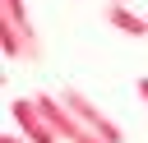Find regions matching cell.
<instances>
[{"mask_svg":"<svg viewBox=\"0 0 148 143\" xmlns=\"http://www.w3.org/2000/svg\"><path fill=\"white\" fill-rule=\"evenodd\" d=\"M0 46H5V60H23V65L46 60V46H42L23 0H0Z\"/></svg>","mask_w":148,"mask_h":143,"instance_id":"1","label":"cell"},{"mask_svg":"<svg viewBox=\"0 0 148 143\" xmlns=\"http://www.w3.org/2000/svg\"><path fill=\"white\" fill-rule=\"evenodd\" d=\"M134 92L143 97V106H148V78H134Z\"/></svg>","mask_w":148,"mask_h":143,"instance_id":"6","label":"cell"},{"mask_svg":"<svg viewBox=\"0 0 148 143\" xmlns=\"http://www.w3.org/2000/svg\"><path fill=\"white\" fill-rule=\"evenodd\" d=\"M116 5H125V0H116Z\"/></svg>","mask_w":148,"mask_h":143,"instance_id":"8","label":"cell"},{"mask_svg":"<svg viewBox=\"0 0 148 143\" xmlns=\"http://www.w3.org/2000/svg\"><path fill=\"white\" fill-rule=\"evenodd\" d=\"M106 23L116 28V32H125V37H148V14H134L130 5H106Z\"/></svg>","mask_w":148,"mask_h":143,"instance_id":"5","label":"cell"},{"mask_svg":"<svg viewBox=\"0 0 148 143\" xmlns=\"http://www.w3.org/2000/svg\"><path fill=\"white\" fill-rule=\"evenodd\" d=\"M56 97H60V101H65V106H69V111H74V115H79V120H83V125H88V129H92L102 143H125L120 125H116V120H111V115H106V111H102L92 97H83L79 88H60Z\"/></svg>","mask_w":148,"mask_h":143,"instance_id":"3","label":"cell"},{"mask_svg":"<svg viewBox=\"0 0 148 143\" xmlns=\"http://www.w3.org/2000/svg\"><path fill=\"white\" fill-rule=\"evenodd\" d=\"M0 143H18V138H14V134H5V138H0Z\"/></svg>","mask_w":148,"mask_h":143,"instance_id":"7","label":"cell"},{"mask_svg":"<svg viewBox=\"0 0 148 143\" xmlns=\"http://www.w3.org/2000/svg\"><path fill=\"white\" fill-rule=\"evenodd\" d=\"M9 115H14V125L28 134V143H60V138H56V129L42 120V111H37V101H32V97H14V101H9Z\"/></svg>","mask_w":148,"mask_h":143,"instance_id":"4","label":"cell"},{"mask_svg":"<svg viewBox=\"0 0 148 143\" xmlns=\"http://www.w3.org/2000/svg\"><path fill=\"white\" fill-rule=\"evenodd\" d=\"M32 101H37V111H42V120L56 129V138H65V143H102V138L56 97V92H32Z\"/></svg>","mask_w":148,"mask_h":143,"instance_id":"2","label":"cell"}]
</instances>
